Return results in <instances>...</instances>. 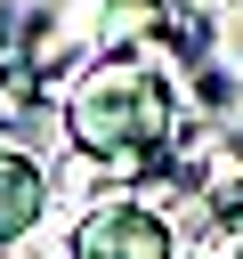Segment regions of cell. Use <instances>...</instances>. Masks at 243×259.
I'll use <instances>...</instances> for the list:
<instances>
[{"label": "cell", "mask_w": 243, "mask_h": 259, "mask_svg": "<svg viewBox=\"0 0 243 259\" xmlns=\"http://www.w3.org/2000/svg\"><path fill=\"white\" fill-rule=\"evenodd\" d=\"M194 259H211V251H194Z\"/></svg>", "instance_id": "cell-4"}, {"label": "cell", "mask_w": 243, "mask_h": 259, "mask_svg": "<svg viewBox=\"0 0 243 259\" xmlns=\"http://www.w3.org/2000/svg\"><path fill=\"white\" fill-rule=\"evenodd\" d=\"M73 259H178V251H170V219H162V210L113 194V202L81 210V227H73Z\"/></svg>", "instance_id": "cell-2"}, {"label": "cell", "mask_w": 243, "mask_h": 259, "mask_svg": "<svg viewBox=\"0 0 243 259\" xmlns=\"http://www.w3.org/2000/svg\"><path fill=\"white\" fill-rule=\"evenodd\" d=\"M65 138L89 162L138 170L178 146V97L154 57H89L65 89Z\"/></svg>", "instance_id": "cell-1"}, {"label": "cell", "mask_w": 243, "mask_h": 259, "mask_svg": "<svg viewBox=\"0 0 243 259\" xmlns=\"http://www.w3.org/2000/svg\"><path fill=\"white\" fill-rule=\"evenodd\" d=\"M40 210H49V178H40V162L16 154V146H0V243H24V235L40 227Z\"/></svg>", "instance_id": "cell-3"}]
</instances>
